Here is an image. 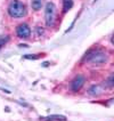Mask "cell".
Here are the masks:
<instances>
[{
	"label": "cell",
	"instance_id": "obj_4",
	"mask_svg": "<svg viewBox=\"0 0 114 121\" xmlns=\"http://www.w3.org/2000/svg\"><path fill=\"white\" fill-rule=\"evenodd\" d=\"M16 34L18 38H22V39H25L27 37H30L31 34V29L27 24H21L17 26L16 29Z\"/></svg>",
	"mask_w": 114,
	"mask_h": 121
},
{
	"label": "cell",
	"instance_id": "obj_1",
	"mask_svg": "<svg viewBox=\"0 0 114 121\" xmlns=\"http://www.w3.org/2000/svg\"><path fill=\"white\" fill-rule=\"evenodd\" d=\"M8 14L15 18L23 17L26 15V7L20 0H13L8 6Z\"/></svg>",
	"mask_w": 114,
	"mask_h": 121
},
{
	"label": "cell",
	"instance_id": "obj_3",
	"mask_svg": "<svg viewBox=\"0 0 114 121\" xmlns=\"http://www.w3.org/2000/svg\"><path fill=\"white\" fill-rule=\"evenodd\" d=\"M45 18L46 24L48 26H51L56 20V7L53 2H48L45 7Z\"/></svg>",
	"mask_w": 114,
	"mask_h": 121
},
{
	"label": "cell",
	"instance_id": "obj_2",
	"mask_svg": "<svg viewBox=\"0 0 114 121\" xmlns=\"http://www.w3.org/2000/svg\"><path fill=\"white\" fill-rule=\"evenodd\" d=\"M108 60V56L106 53L101 52V50H95V52H89L86 55L84 62L93 63V64H104Z\"/></svg>",
	"mask_w": 114,
	"mask_h": 121
},
{
	"label": "cell",
	"instance_id": "obj_7",
	"mask_svg": "<svg viewBox=\"0 0 114 121\" xmlns=\"http://www.w3.org/2000/svg\"><path fill=\"white\" fill-rule=\"evenodd\" d=\"M43 121H55V120H66L65 117H62V115H50V117H47V118H43L42 119Z\"/></svg>",
	"mask_w": 114,
	"mask_h": 121
},
{
	"label": "cell",
	"instance_id": "obj_6",
	"mask_svg": "<svg viewBox=\"0 0 114 121\" xmlns=\"http://www.w3.org/2000/svg\"><path fill=\"white\" fill-rule=\"evenodd\" d=\"M31 7L34 10H39L42 7V0H31Z\"/></svg>",
	"mask_w": 114,
	"mask_h": 121
},
{
	"label": "cell",
	"instance_id": "obj_5",
	"mask_svg": "<svg viewBox=\"0 0 114 121\" xmlns=\"http://www.w3.org/2000/svg\"><path fill=\"white\" fill-rule=\"evenodd\" d=\"M84 81H86V78H84L83 75H78V77H75L73 79V81H72V83H71L72 90L78 91L79 89H81L82 86H83V83H84Z\"/></svg>",
	"mask_w": 114,
	"mask_h": 121
},
{
	"label": "cell",
	"instance_id": "obj_8",
	"mask_svg": "<svg viewBox=\"0 0 114 121\" xmlns=\"http://www.w3.org/2000/svg\"><path fill=\"white\" fill-rule=\"evenodd\" d=\"M63 2H64V13H66L73 6V0H63Z\"/></svg>",
	"mask_w": 114,
	"mask_h": 121
},
{
	"label": "cell",
	"instance_id": "obj_9",
	"mask_svg": "<svg viewBox=\"0 0 114 121\" xmlns=\"http://www.w3.org/2000/svg\"><path fill=\"white\" fill-rule=\"evenodd\" d=\"M8 40H9V37L8 35H0V48L4 47Z\"/></svg>",
	"mask_w": 114,
	"mask_h": 121
}]
</instances>
